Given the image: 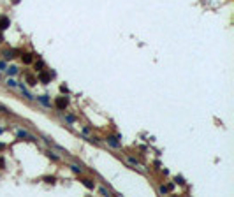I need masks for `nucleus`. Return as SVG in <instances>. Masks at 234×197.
I'll return each instance as SVG.
<instances>
[{"label":"nucleus","mask_w":234,"mask_h":197,"mask_svg":"<svg viewBox=\"0 0 234 197\" xmlns=\"http://www.w3.org/2000/svg\"><path fill=\"white\" fill-rule=\"evenodd\" d=\"M67 104H69V98H67V97H58L56 100H55V106H56L58 109H65Z\"/></svg>","instance_id":"f257e3e1"},{"label":"nucleus","mask_w":234,"mask_h":197,"mask_svg":"<svg viewBox=\"0 0 234 197\" xmlns=\"http://www.w3.org/2000/svg\"><path fill=\"white\" fill-rule=\"evenodd\" d=\"M9 27H11V21H9V18L0 16V30H7Z\"/></svg>","instance_id":"f03ea898"},{"label":"nucleus","mask_w":234,"mask_h":197,"mask_svg":"<svg viewBox=\"0 0 234 197\" xmlns=\"http://www.w3.org/2000/svg\"><path fill=\"white\" fill-rule=\"evenodd\" d=\"M39 79H41V83H44V85H48V83H49V79H51V77H49V74H46V72H39Z\"/></svg>","instance_id":"7ed1b4c3"},{"label":"nucleus","mask_w":234,"mask_h":197,"mask_svg":"<svg viewBox=\"0 0 234 197\" xmlns=\"http://www.w3.org/2000/svg\"><path fill=\"white\" fill-rule=\"evenodd\" d=\"M21 58H23V64H32L34 62V55L32 53H25Z\"/></svg>","instance_id":"20e7f679"},{"label":"nucleus","mask_w":234,"mask_h":197,"mask_svg":"<svg viewBox=\"0 0 234 197\" xmlns=\"http://www.w3.org/2000/svg\"><path fill=\"white\" fill-rule=\"evenodd\" d=\"M83 185L86 186L88 190H93V188H95V183L92 180H83Z\"/></svg>","instance_id":"39448f33"},{"label":"nucleus","mask_w":234,"mask_h":197,"mask_svg":"<svg viewBox=\"0 0 234 197\" xmlns=\"http://www.w3.org/2000/svg\"><path fill=\"white\" fill-rule=\"evenodd\" d=\"M107 141H109V144H113L115 148H118V146H120V143H118V141H115V137H107Z\"/></svg>","instance_id":"423d86ee"},{"label":"nucleus","mask_w":234,"mask_h":197,"mask_svg":"<svg viewBox=\"0 0 234 197\" xmlns=\"http://www.w3.org/2000/svg\"><path fill=\"white\" fill-rule=\"evenodd\" d=\"M39 100H41L42 104H46V106H49V100H48V95H42V97H37Z\"/></svg>","instance_id":"0eeeda50"},{"label":"nucleus","mask_w":234,"mask_h":197,"mask_svg":"<svg viewBox=\"0 0 234 197\" xmlns=\"http://www.w3.org/2000/svg\"><path fill=\"white\" fill-rule=\"evenodd\" d=\"M70 169H72V171H74L76 174H81V171H83V169L79 167V165H70Z\"/></svg>","instance_id":"6e6552de"},{"label":"nucleus","mask_w":234,"mask_h":197,"mask_svg":"<svg viewBox=\"0 0 234 197\" xmlns=\"http://www.w3.org/2000/svg\"><path fill=\"white\" fill-rule=\"evenodd\" d=\"M12 56H14V55H12V51H4V58H7V60H11Z\"/></svg>","instance_id":"1a4fd4ad"},{"label":"nucleus","mask_w":234,"mask_h":197,"mask_svg":"<svg viewBox=\"0 0 234 197\" xmlns=\"http://www.w3.org/2000/svg\"><path fill=\"white\" fill-rule=\"evenodd\" d=\"M44 181H46V183H55V178H53V176H46Z\"/></svg>","instance_id":"9d476101"},{"label":"nucleus","mask_w":234,"mask_h":197,"mask_svg":"<svg viewBox=\"0 0 234 197\" xmlns=\"http://www.w3.org/2000/svg\"><path fill=\"white\" fill-rule=\"evenodd\" d=\"M16 72H18V69H16V67H9V74H11V76H14Z\"/></svg>","instance_id":"9b49d317"},{"label":"nucleus","mask_w":234,"mask_h":197,"mask_svg":"<svg viewBox=\"0 0 234 197\" xmlns=\"http://www.w3.org/2000/svg\"><path fill=\"white\" fill-rule=\"evenodd\" d=\"M7 85H9V86H16V81H14V79H9V83H7Z\"/></svg>","instance_id":"f8f14e48"},{"label":"nucleus","mask_w":234,"mask_h":197,"mask_svg":"<svg viewBox=\"0 0 234 197\" xmlns=\"http://www.w3.org/2000/svg\"><path fill=\"white\" fill-rule=\"evenodd\" d=\"M60 92H64V93H67V92H69V90H67V86H64V85H62V86H60Z\"/></svg>","instance_id":"ddd939ff"},{"label":"nucleus","mask_w":234,"mask_h":197,"mask_svg":"<svg viewBox=\"0 0 234 197\" xmlns=\"http://www.w3.org/2000/svg\"><path fill=\"white\" fill-rule=\"evenodd\" d=\"M65 118H67V122H70V123L74 122V116H69V115H67V116H65Z\"/></svg>","instance_id":"4468645a"},{"label":"nucleus","mask_w":234,"mask_h":197,"mask_svg":"<svg viewBox=\"0 0 234 197\" xmlns=\"http://www.w3.org/2000/svg\"><path fill=\"white\" fill-rule=\"evenodd\" d=\"M0 167H4V158H0Z\"/></svg>","instance_id":"2eb2a0df"},{"label":"nucleus","mask_w":234,"mask_h":197,"mask_svg":"<svg viewBox=\"0 0 234 197\" xmlns=\"http://www.w3.org/2000/svg\"><path fill=\"white\" fill-rule=\"evenodd\" d=\"M2 41H4V35H2V34H0V42H2Z\"/></svg>","instance_id":"dca6fc26"},{"label":"nucleus","mask_w":234,"mask_h":197,"mask_svg":"<svg viewBox=\"0 0 234 197\" xmlns=\"http://www.w3.org/2000/svg\"><path fill=\"white\" fill-rule=\"evenodd\" d=\"M18 2H19V0H12V4H18Z\"/></svg>","instance_id":"f3484780"},{"label":"nucleus","mask_w":234,"mask_h":197,"mask_svg":"<svg viewBox=\"0 0 234 197\" xmlns=\"http://www.w3.org/2000/svg\"><path fill=\"white\" fill-rule=\"evenodd\" d=\"M0 150H4V144H0Z\"/></svg>","instance_id":"a211bd4d"}]
</instances>
